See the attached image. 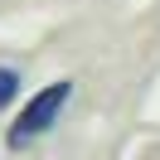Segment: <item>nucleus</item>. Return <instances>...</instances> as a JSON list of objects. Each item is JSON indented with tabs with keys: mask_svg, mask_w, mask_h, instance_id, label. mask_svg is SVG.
Here are the masks:
<instances>
[{
	"mask_svg": "<svg viewBox=\"0 0 160 160\" xmlns=\"http://www.w3.org/2000/svg\"><path fill=\"white\" fill-rule=\"evenodd\" d=\"M68 92H73V82H49V88H44V92H39L34 102H24L20 121L10 126V146L20 150V146H29L34 136H44V131L53 126V117L63 112V102H68Z\"/></svg>",
	"mask_w": 160,
	"mask_h": 160,
	"instance_id": "f257e3e1",
	"label": "nucleus"
},
{
	"mask_svg": "<svg viewBox=\"0 0 160 160\" xmlns=\"http://www.w3.org/2000/svg\"><path fill=\"white\" fill-rule=\"evenodd\" d=\"M15 92H20V78H15L10 68H0V107H5V102H10Z\"/></svg>",
	"mask_w": 160,
	"mask_h": 160,
	"instance_id": "f03ea898",
	"label": "nucleus"
}]
</instances>
